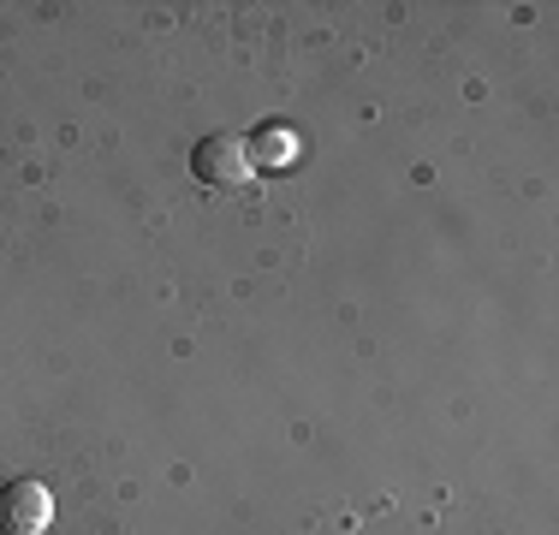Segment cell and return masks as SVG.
Returning <instances> with one entry per match:
<instances>
[{"label": "cell", "mask_w": 559, "mask_h": 535, "mask_svg": "<svg viewBox=\"0 0 559 535\" xmlns=\"http://www.w3.org/2000/svg\"><path fill=\"white\" fill-rule=\"evenodd\" d=\"M191 173L203 185H215V191H238V185H250V155L233 131H209L191 150Z\"/></svg>", "instance_id": "6da1fadb"}, {"label": "cell", "mask_w": 559, "mask_h": 535, "mask_svg": "<svg viewBox=\"0 0 559 535\" xmlns=\"http://www.w3.org/2000/svg\"><path fill=\"white\" fill-rule=\"evenodd\" d=\"M48 518H55V500H48L43 482H7L0 488V535H43Z\"/></svg>", "instance_id": "7a4b0ae2"}, {"label": "cell", "mask_w": 559, "mask_h": 535, "mask_svg": "<svg viewBox=\"0 0 559 535\" xmlns=\"http://www.w3.org/2000/svg\"><path fill=\"white\" fill-rule=\"evenodd\" d=\"M245 155H250V173H286L292 160H298V138H292L286 126H262L257 138L245 143Z\"/></svg>", "instance_id": "3957f363"}]
</instances>
